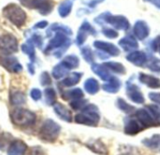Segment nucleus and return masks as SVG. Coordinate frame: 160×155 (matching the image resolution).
Wrapping results in <instances>:
<instances>
[{"mask_svg":"<svg viewBox=\"0 0 160 155\" xmlns=\"http://www.w3.org/2000/svg\"><path fill=\"white\" fill-rule=\"evenodd\" d=\"M68 36V35L62 31H56V34L51 39L47 48L45 49V53L53 51L54 56L61 57L71 45V40Z\"/></svg>","mask_w":160,"mask_h":155,"instance_id":"obj_1","label":"nucleus"},{"mask_svg":"<svg viewBox=\"0 0 160 155\" xmlns=\"http://www.w3.org/2000/svg\"><path fill=\"white\" fill-rule=\"evenodd\" d=\"M75 122L79 124L96 127L100 122V113L98 108L94 104L86 105L80 113L75 116Z\"/></svg>","mask_w":160,"mask_h":155,"instance_id":"obj_2","label":"nucleus"},{"mask_svg":"<svg viewBox=\"0 0 160 155\" xmlns=\"http://www.w3.org/2000/svg\"><path fill=\"white\" fill-rule=\"evenodd\" d=\"M10 118L13 124L19 127H31L37 122V115L34 112L21 108L12 110Z\"/></svg>","mask_w":160,"mask_h":155,"instance_id":"obj_3","label":"nucleus"},{"mask_svg":"<svg viewBox=\"0 0 160 155\" xmlns=\"http://www.w3.org/2000/svg\"><path fill=\"white\" fill-rule=\"evenodd\" d=\"M60 132H61L60 125L51 119H47L42 124L38 132V136L42 141L52 143L57 140V138H59Z\"/></svg>","mask_w":160,"mask_h":155,"instance_id":"obj_4","label":"nucleus"},{"mask_svg":"<svg viewBox=\"0 0 160 155\" xmlns=\"http://www.w3.org/2000/svg\"><path fill=\"white\" fill-rule=\"evenodd\" d=\"M4 16L17 27H22L26 21V13L24 10L15 4H9L3 9Z\"/></svg>","mask_w":160,"mask_h":155,"instance_id":"obj_5","label":"nucleus"},{"mask_svg":"<svg viewBox=\"0 0 160 155\" xmlns=\"http://www.w3.org/2000/svg\"><path fill=\"white\" fill-rule=\"evenodd\" d=\"M23 6L38 9L41 15H48L53 9L52 0H19Z\"/></svg>","mask_w":160,"mask_h":155,"instance_id":"obj_6","label":"nucleus"},{"mask_svg":"<svg viewBox=\"0 0 160 155\" xmlns=\"http://www.w3.org/2000/svg\"><path fill=\"white\" fill-rule=\"evenodd\" d=\"M145 128L135 117L134 114H130L129 117H126L124 120V132L128 136H136L143 131Z\"/></svg>","mask_w":160,"mask_h":155,"instance_id":"obj_7","label":"nucleus"},{"mask_svg":"<svg viewBox=\"0 0 160 155\" xmlns=\"http://www.w3.org/2000/svg\"><path fill=\"white\" fill-rule=\"evenodd\" d=\"M18 51V40L10 35L6 34L0 36V51L8 55L9 53L16 52Z\"/></svg>","mask_w":160,"mask_h":155,"instance_id":"obj_8","label":"nucleus"},{"mask_svg":"<svg viewBox=\"0 0 160 155\" xmlns=\"http://www.w3.org/2000/svg\"><path fill=\"white\" fill-rule=\"evenodd\" d=\"M105 22L111 24L113 28L117 30L128 31L130 28V23L128 20L123 15H112L110 12H108Z\"/></svg>","mask_w":160,"mask_h":155,"instance_id":"obj_9","label":"nucleus"},{"mask_svg":"<svg viewBox=\"0 0 160 155\" xmlns=\"http://www.w3.org/2000/svg\"><path fill=\"white\" fill-rule=\"evenodd\" d=\"M88 35L96 36L97 35V30L91 25V23L88 21H84L82 23V25L80 26L78 34H77V38H76L77 45L82 46L85 42V40L87 39Z\"/></svg>","mask_w":160,"mask_h":155,"instance_id":"obj_10","label":"nucleus"},{"mask_svg":"<svg viewBox=\"0 0 160 155\" xmlns=\"http://www.w3.org/2000/svg\"><path fill=\"white\" fill-rule=\"evenodd\" d=\"M0 65L11 73H19L22 70V66L17 58L7 54L0 57Z\"/></svg>","mask_w":160,"mask_h":155,"instance_id":"obj_11","label":"nucleus"},{"mask_svg":"<svg viewBox=\"0 0 160 155\" xmlns=\"http://www.w3.org/2000/svg\"><path fill=\"white\" fill-rule=\"evenodd\" d=\"M127 94L128 98L136 104H143L145 102V99L142 91L140 90V87L132 82L127 83Z\"/></svg>","mask_w":160,"mask_h":155,"instance_id":"obj_12","label":"nucleus"},{"mask_svg":"<svg viewBox=\"0 0 160 155\" xmlns=\"http://www.w3.org/2000/svg\"><path fill=\"white\" fill-rule=\"evenodd\" d=\"M94 47L98 51H102V52L106 53L107 55L118 56L120 54V50L118 49V47H116L115 45L110 42H106L102 40H96L94 42Z\"/></svg>","mask_w":160,"mask_h":155,"instance_id":"obj_13","label":"nucleus"},{"mask_svg":"<svg viewBox=\"0 0 160 155\" xmlns=\"http://www.w3.org/2000/svg\"><path fill=\"white\" fill-rule=\"evenodd\" d=\"M127 60L139 67H145L148 63L147 55L142 51H134L127 56Z\"/></svg>","mask_w":160,"mask_h":155,"instance_id":"obj_14","label":"nucleus"},{"mask_svg":"<svg viewBox=\"0 0 160 155\" xmlns=\"http://www.w3.org/2000/svg\"><path fill=\"white\" fill-rule=\"evenodd\" d=\"M135 37L139 40H144L150 35V27L144 21H137L133 27Z\"/></svg>","mask_w":160,"mask_h":155,"instance_id":"obj_15","label":"nucleus"},{"mask_svg":"<svg viewBox=\"0 0 160 155\" xmlns=\"http://www.w3.org/2000/svg\"><path fill=\"white\" fill-rule=\"evenodd\" d=\"M27 151V145L22 140H12L8 147V155H25Z\"/></svg>","mask_w":160,"mask_h":155,"instance_id":"obj_16","label":"nucleus"},{"mask_svg":"<svg viewBox=\"0 0 160 155\" xmlns=\"http://www.w3.org/2000/svg\"><path fill=\"white\" fill-rule=\"evenodd\" d=\"M118 44L125 51H128V52H132L139 48V44H138L136 37L130 35L126 36L122 39H120Z\"/></svg>","mask_w":160,"mask_h":155,"instance_id":"obj_17","label":"nucleus"},{"mask_svg":"<svg viewBox=\"0 0 160 155\" xmlns=\"http://www.w3.org/2000/svg\"><path fill=\"white\" fill-rule=\"evenodd\" d=\"M86 147L92 151L93 153L99 155H108L109 154V150L108 147L99 139H96V140H91L89 142H87Z\"/></svg>","mask_w":160,"mask_h":155,"instance_id":"obj_18","label":"nucleus"},{"mask_svg":"<svg viewBox=\"0 0 160 155\" xmlns=\"http://www.w3.org/2000/svg\"><path fill=\"white\" fill-rule=\"evenodd\" d=\"M53 109L55 114L62 120L67 123H71L72 122V114L68 109H67L64 105L60 103H55L53 105Z\"/></svg>","mask_w":160,"mask_h":155,"instance_id":"obj_19","label":"nucleus"},{"mask_svg":"<svg viewBox=\"0 0 160 155\" xmlns=\"http://www.w3.org/2000/svg\"><path fill=\"white\" fill-rule=\"evenodd\" d=\"M121 86H122V82L121 80L117 78V77H114V76H112L108 82L103 84L102 85V88L105 92L107 93H110V94H116L120 91L121 89Z\"/></svg>","mask_w":160,"mask_h":155,"instance_id":"obj_20","label":"nucleus"},{"mask_svg":"<svg viewBox=\"0 0 160 155\" xmlns=\"http://www.w3.org/2000/svg\"><path fill=\"white\" fill-rule=\"evenodd\" d=\"M139 80L149 88H152V89L160 88V80L158 78L154 77L152 75H148L145 73H140Z\"/></svg>","mask_w":160,"mask_h":155,"instance_id":"obj_21","label":"nucleus"},{"mask_svg":"<svg viewBox=\"0 0 160 155\" xmlns=\"http://www.w3.org/2000/svg\"><path fill=\"white\" fill-rule=\"evenodd\" d=\"M91 69H92V71H93L95 74H97V75H98L102 80H104V81H108L109 79L112 77L111 71L104 65V64H103V65H99V64L94 63V64H92V65H91Z\"/></svg>","mask_w":160,"mask_h":155,"instance_id":"obj_22","label":"nucleus"},{"mask_svg":"<svg viewBox=\"0 0 160 155\" xmlns=\"http://www.w3.org/2000/svg\"><path fill=\"white\" fill-rule=\"evenodd\" d=\"M142 145L150 150H159L160 149V134H155L150 138H144L142 141Z\"/></svg>","mask_w":160,"mask_h":155,"instance_id":"obj_23","label":"nucleus"},{"mask_svg":"<svg viewBox=\"0 0 160 155\" xmlns=\"http://www.w3.org/2000/svg\"><path fill=\"white\" fill-rule=\"evenodd\" d=\"M61 63L63 64V65L66 68H68V70H71V69H74V68H76V67L79 66V65H80V59H79L78 56H76L74 54H71V55L66 56Z\"/></svg>","mask_w":160,"mask_h":155,"instance_id":"obj_24","label":"nucleus"},{"mask_svg":"<svg viewBox=\"0 0 160 155\" xmlns=\"http://www.w3.org/2000/svg\"><path fill=\"white\" fill-rule=\"evenodd\" d=\"M82 73L81 72H73V73H70L66 79L63 80L62 81V84L66 87H71V86H74L76 85L80 80L82 79Z\"/></svg>","mask_w":160,"mask_h":155,"instance_id":"obj_25","label":"nucleus"},{"mask_svg":"<svg viewBox=\"0 0 160 155\" xmlns=\"http://www.w3.org/2000/svg\"><path fill=\"white\" fill-rule=\"evenodd\" d=\"M83 95H84L83 92L80 88H74V89H71V90L65 92L62 94V98H64L65 100L71 99L73 101V100H77V99H82Z\"/></svg>","mask_w":160,"mask_h":155,"instance_id":"obj_26","label":"nucleus"},{"mask_svg":"<svg viewBox=\"0 0 160 155\" xmlns=\"http://www.w3.org/2000/svg\"><path fill=\"white\" fill-rule=\"evenodd\" d=\"M84 89L89 94H96L99 91V83L96 79L90 78L85 80Z\"/></svg>","mask_w":160,"mask_h":155,"instance_id":"obj_27","label":"nucleus"},{"mask_svg":"<svg viewBox=\"0 0 160 155\" xmlns=\"http://www.w3.org/2000/svg\"><path fill=\"white\" fill-rule=\"evenodd\" d=\"M72 6H73V3L71 0L63 1L58 7V13H59L60 17H62V18L68 17L72 10Z\"/></svg>","mask_w":160,"mask_h":155,"instance_id":"obj_28","label":"nucleus"},{"mask_svg":"<svg viewBox=\"0 0 160 155\" xmlns=\"http://www.w3.org/2000/svg\"><path fill=\"white\" fill-rule=\"evenodd\" d=\"M104 65L112 72L119 74V75H124L126 74V68L124 65L118 62H107L104 64Z\"/></svg>","mask_w":160,"mask_h":155,"instance_id":"obj_29","label":"nucleus"},{"mask_svg":"<svg viewBox=\"0 0 160 155\" xmlns=\"http://www.w3.org/2000/svg\"><path fill=\"white\" fill-rule=\"evenodd\" d=\"M116 106H117V108H118L121 111H123V112H125V113H127V114H133V113L137 110L136 108H135L134 106H131V105L128 104L123 98H118V99H117V101H116Z\"/></svg>","mask_w":160,"mask_h":155,"instance_id":"obj_30","label":"nucleus"},{"mask_svg":"<svg viewBox=\"0 0 160 155\" xmlns=\"http://www.w3.org/2000/svg\"><path fill=\"white\" fill-rule=\"evenodd\" d=\"M56 100V93L52 88H47L44 90V101L48 106H53Z\"/></svg>","mask_w":160,"mask_h":155,"instance_id":"obj_31","label":"nucleus"},{"mask_svg":"<svg viewBox=\"0 0 160 155\" xmlns=\"http://www.w3.org/2000/svg\"><path fill=\"white\" fill-rule=\"evenodd\" d=\"M68 71H69V70H68V68H66V67L63 65L62 63H60V64L56 65L53 67L52 72V77H53L54 79L59 80V79L63 78L64 76H66V75L68 73Z\"/></svg>","mask_w":160,"mask_h":155,"instance_id":"obj_32","label":"nucleus"},{"mask_svg":"<svg viewBox=\"0 0 160 155\" xmlns=\"http://www.w3.org/2000/svg\"><path fill=\"white\" fill-rule=\"evenodd\" d=\"M10 101L12 105H23L26 102V98L25 95L23 94V93L22 92H15L13 94H11L10 96Z\"/></svg>","mask_w":160,"mask_h":155,"instance_id":"obj_33","label":"nucleus"},{"mask_svg":"<svg viewBox=\"0 0 160 155\" xmlns=\"http://www.w3.org/2000/svg\"><path fill=\"white\" fill-rule=\"evenodd\" d=\"M22 51L30 57L32 62H34V60H35V48H34L33 43L30 40L27 43H24L22 45Z\"/></svg>","mask_w":160,"mask_h":155,"instance_id":"obj_34","label":"nucleus"},{"mask_svg":"<svg viewBox=\"0 0 160 155\" xmlns=\"http://www.w3.org/2000/svg\"><path fill=\"white\" fill-rule=\"evenodd\" d=\"M81 53L83 57V59L89 63V64H94V61H95V57H94V53H93V51L91 50L90 47L86 46L84 48H82L81 50Z\"/></svg>","mask_w":160,"mask_h":155,"instance_id":"obj_35","label":"nucleus"},{"mask_svg":"<svg viewBox=\"0 0 160 155\" xmlns=\"http://www.w3.org/2000/svg\"><path fill=\"white\" fill-rule=\"evenodd\" d=\"M147 67L153 71V72H157L160 73V60L158 58H151L150 60L148 59V63H147Z\"/></svg>","mask_w":160,"mask_h":155,"instance_id":"obj_36","label":"nucleus"},{"mask_svg":"<svg viewBox=\"0 0 160 155\" xmlns=\"http://www.w3.org/2000/svg\"><path fill=\"white\" fill-rule=\"evenodd\" d=\"M87 101L84 99H77V100H73L70 102V107L72 108V109L74 110H82L85 106H86Z\"/></svg>","mask_w":160,"mask_h":155,"instance_id":"obj_37","label":"nucleus"},{"mask_svg":"<svg viewBox=\"0 0 160 155\" xmlns=\"http://www.w3.org/2000/svg\"><path fill=\"white\" fill-rule=\"evenodd\" d=\"M102 34L105 36H107L108 38H111V39L116 38L118 36V32L112 29V28H103L102 29Z\"/></svg>","mask_w":160,"mask_h":155,"instance_id":"obj_38","label":"nucleus"},{"mask_svg":"<svg viewBox=\"0 0 160 155\" xmlns=\"http://www.w3.org/2000/svg\"><path fill=\"white\" fill-rule=\"evenodd\" d=\"M151 49L155 52H158L160 54V36H157L154 40L151 42Z\"/></svg>","mask_w":160,"mask_h":155,"instance_id":"obj_39","label":"nucleus"},{"mask_svg":"<svg viewBox=\"0 0 160 155\" xmlns=\"http://www.w3.org/2000/svg\"><path fill=\"white\" fill-rule=\"evenodd\" d=\"M40 81H41V84L44 86L50 85L52 83V79H51V76L49 75V73H47V72L42 73V75L40 77Z\"/></svg>","mask_w":160,"mask_h":155,"instance_id":"obj_40","label":"nucleus"},{"mask_svg":"<svg viewBox=\"0 0 160 155\" xmlns=\"http://www.w3.org/2000/svg\"><path fill=\"white\" fill-rule=\"evenodd\" d=\"M81 1L82 2V4H84L89 7H96L98 4L104 2L105 0H81Z\"/></svg>","mask_w":160,"mask_h":155,"instance_id":"obj_41","label":"nucleus"},{"mask_svg":"<svg viewBox=\"0 0 160 155\" xmlns=\"http://www.w3.org/2000/svg\"><path fill=\"white\" fill-rule=\"evenodd\" d=\"M30 96L33 100L35 101H38L41 97H42V94H41V91L38 90V89H33L31 90L30 92Z\"/></svg>","mask_w":160,"mask_h":155,"instance_id":"obj_42","label":"nucleus"},{"mask_svg":"<svg viewBox=\"0 0 160 155\" xmlns=\"http://www.w3.org/2000/svg\"><path fill=\"white\" fill-rule=\"evenodd\" d=\"M30 41H31L33 44L38 45V47H39V48L42 46V38H41V36H38V35H34Z\"/></svg>","mask_w":160,"mask_h":155,"instance_id":"obj_43","label":"nucleus"},{"mask_svg":"<svg viewBox=\"0 0 160 155\" xmlns=\"http://www.w3.org/2000/svg\"><path fill=\"white\" fill-rule=\"evenodd\" d=\"M149 98L153 102L160 105V93H150L149 94Z\"/></svg>","mask_w":160,"mask_h":155,"instance_id":"obj_44","label":"nucleus"},{"mask_svg":"<svg viewBox=\"0 0 160 155\" xmlns=\"http://www.w3.org/2000/svg\"><path fill=\"white\" fill-rule=\"evenodd\" d=\"M107 13L108 12H104L102 14H100L99 16H98L96 19H95V22L98 23V24H103L106 21V17H107Z\"/></svg>","mask_w":160,"mask_h":155,"instance_id":"obj_45","label":"nucleus"},{"mask_svg":"<svg viewBox=\"0 0 160 155\" xmlns=\"http://www.w3.org/2000/svg\"><path fill=\"white\" fill-rule=\"evenodd\" d=\"M48 25V22H46V21H41V22H38V23H36L35 24V28H44V27H46Z\"/></svg>","mask_w":160,"mask_h":155,"instance_id":"obj_46","label":"nucleus"},{"mask_svg":"<svg viewBox=\"0 0 160 155\" xmlns=\"http://www.w3.org/2000/svg\"><path fill=\"white\" fill-rule=\"evenodd\" d=\"M144 1H147L151 4H153L155 7H157L158 8H160V0H144Z\"/></svg>","mask_w":160,"mask_h":155,"instance_id":"obj_47","label":"nucleus"},{"mask_svg":"<svg viewBox=\"0 0 160 155\" xmlns=\"http://www.w3.org/2000/svg\"><path fill=\"white\" fill-rule=\"evenodd\" d=\"M119 155H135L130 150L129 151H127V152H124L123 153H121V154H119Z\"/></svg>","mask_w":160,"mask_h":155,"instance_id":"obj_48","label":"nucleus"}]
</instances>
